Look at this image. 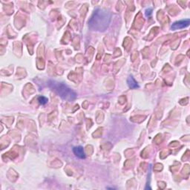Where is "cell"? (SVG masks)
Instances as JSON below:
<instances>
[{
	"label": "cell",
	"instance_id": "8992f818",
	"mask_svg": "<svg viewBox=\"0 0 190 190\" xmlns=\"http://www.w3.org/2000/svg\"><path fill=\"white\" fill-rule=\"evenodd\" d=\"M38 101L42 105H45L48 102V100L47 98H45V97L44 96H41L39 97V98H38Z\"/></svg>",
	"mask_w": 190,
	"mask_h": 190
},
{
	"label": "cell",
	"instance_id": "277c9868",
	"mask_svg": "<svg viewBox=\"0 0 190 190\" xmlns=\"http://www.w3.org/2000/svg\"><path fill=\"white\" fill-rule=\"evenodd\" d=\"M73 152H74L75 155L79 158H80V159H85V158H86V153H85L84 148H83L82 146H76V147H74V148H73Z\"/></svg>",
	"mask_w": 190,
	"mask_h": 190
},
{
	"label": "cell",
	"instance_id": "6da1fadb",
	"mask_svg": "<svg viewBox=\"0 0 190 190\" xmlns=\"http://www.w3.org/2000/svg\"><path fill=\"white\" fill-rule=\"evenodd\" d=\"M111 17V13L106 9L98 8L94 10L88 20L89 28L92 31L100 32L105 31L109 26Z\"/></svg>",
	"mask_w": 190,
	"mask_h": 190
},
{
	"label": "cell",
	"instance_id": "7a4b0ae2",
	"mask_svg": "<svg viewBox=\"0 0 190 190\" xmlns=\"http://www.w3.org/2000/svg\"><path fill=\"white\" fill-rule=\"evenodd\" d=\"M48 85L63 100L68 102H73L76 100L77 96V93L63 82H57L55 80H48Z\"/></svg>",
	"mask_w": 190,
	"mask_h": 190
},
{
	"label": "cell",
	"instance_id": "5b68a950",
	"mask_svg": "<svg viewBox=\"0 0 190 190\" xmlns=\"http://www.w3.org/2000/svg\"><path fill=\"white\" fill-rule=\"evenodd\" d=\"M127 83L129 88L132 89H136L139 88V85H138V83L137 82V81L134 80V78L132 76L128 77V78L127 79Z\"/></svg>",
	"mask_w": 190,
	"mask_h": 190
},
{
	"label": "cell",
	"instance_id": "52a82bcc",
	"mask_svg": "<svg viewBox=\"0 0 190 190\" xmlns=\"http://www.w3.org/2000/svg\"><path fill=\"white\" fill-rule=\"evenodd\" d=\"M152 8L146 9V17H149V16L152 14Z\"/></svg>",
	"mask_w": 190,
	"mask_h": 190
},
{
	"label": "cell",
	"instance_id": "3957f363",
	"mask_svg": "<svg viewBox=\"0 0 190 190\" xmlns=\"http://www.w3.org/2000/svg\"><path fill=\"white\" fill-rule=\"evenodd\" d=\"M190 24V20L189 19H183V20L177 21L175 22H174L172 25L171 28L173 31H176V30H180L185 28L188 27Z\"/></svg>",
	"mask_w": 190,
	"mask_h": 190
}]
</instances>
